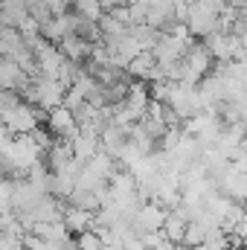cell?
Here are the masks:
<instances>
[{
    "mask_svg": "<svg viewBox=\"0 0 247 250\" xmlns=\"http://www.w3.org/2000/svg\"><path fill=\"white\" fill-rule=\"evenodd\" d=\"M62 218H64V224H67L70 233H84V230L93 227V212H90V209H82V207H76V204L64 207Z\"/></svg>",
    "mask_w": 247,
    "mask_h": 250,
    "instance_id": "3",
    "label": "cell"
},
{
    "mask_svg": "<svg viewBox=\"0 0 247 250\" xmlns=\"http://www.w3.org/2000/svg\"><path fill=\"white\" fill-rule=\"evenodd\" d=\"M29 15L26 0H0V23L3 26H21V21Z\"/></svg>",
    "mask_w": 247,
    "mask_h": 250,
    "instance_id": "4",
    "label": "cell"
},
{
    "mask_svg": "<svg viewBox=\"0 0 247 250\" xmlns=\"http://www.w3.org/2000/svg\"><path fill=\"white\" fill-rule=\"evenodd\" d=\"M41 111L38 108H32L29 102H18L15 108H9V111H3L0 114V120H3V125L12 131V134H29V131H35L38 128V123H41ZM47 120V117H44Z\"/></svg>",
    "mask_w": 247,
    "mask_h": 250,
    "instance_id": "1",
    "label": "cell"
},
{
    "mask_svg": "<svg viewBox=\"0 0 247 250\" xmlns=\"http://www.w3.org/2000/svg\"><path fill=\"white\" fill-rule=\"evenodd\" d=\"M47 128H50V134H53L56 140H73V137L79 134L76 114H73L70 108H64V105L47 111Z\"/></svg>",
    "mask_w": 247,
    "mask_h": 250,
    "instance_id": "2",
    "label": "cell"
}]
</instances>
